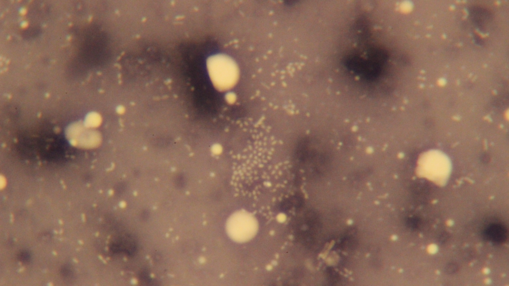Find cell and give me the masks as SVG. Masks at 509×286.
Instances as JSON below:
<instances>
[{
	"mask_svg": "<svg viewBox=\"0 0 509 286\" xmlns=\"http://www.w3.org/2000/svg\"><path fill=\"white\" fill-rule=\"evenodd\" d=\"M228 234L238 242H244L252 238L257 230V222L252 214L241 211L232 214L227 224Z\"/></svg>",
	"mask_w": 509,
	"mask_h": 286,
	"instance_id": "cell-2",
	"label": "cell"
},
{
	"mask_svg": "<svg viewBox=\"0 0 509 286\" xmlns=\"http://www.w3.org/2000/svg\"><path fill=\"white\" fill-rule=\"evenodd\" d=\"M445 269L447 274H454L458 270V267L454 263H449L446 265Z\"/></svg>",
	"mask_w": 509,
	"mask_h": 286,
	"instance_id": "cell-4",
	"label": "cell"
},
{
	"mask_svg": "<svg viewBox=\"0 0 509 286\" xmlns=\"http://www.w3.org/2000/svg\"><path fill=\"white\" fill-rule=\"evenodd\" d=\"M207 67L210 79L219 89H227L233 86L239 76L236 64L229 57L216 55L208 58Z\"/></svg>",
	"mask_w": 509,
	"mask_h": 286,
	"instance_id": "cell-1",
	"label": "cell"
},
{
	"mask_svg": "<svg viewBox=\"0 0 509 286\" xmlns=\"http://www.w3.org/2000/svg\"><path fill=\"white\" fill-rule=\"evenodd\" d=\"M486 240L496 244L505 242L508 237V229L502 224L494 223L489 224L484 231Z\"/></svg>",
	"mask_w": 509,
	"mask_h": 286,
	"instance_id": "cell-3",
	"label": "cell"
},
{
	"mask_svg": "<svg viewBox=\"0 0 509 286\" xmlns=\"http://www.w3.org/2000/svg\"><path fill=\"white\" fill-rule=\"evenodd\" d=\"M408 225L413 229L418 227L420 223L419 219L417 217H410L408 221Z\"/></svg>",
	"mask_w": 509,
	"mask_h": 286,
	"instance_id": "cell-5",
	"label": "cell"
}]
</instances>
